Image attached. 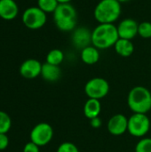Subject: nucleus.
<instances>
[{
  "instance_id": "obj_1",
  "label": "nucleus",
  "mask_w": 151,
  "mask_h": 152,
  "mask_svg": "<svg viewBox=\"0 0 151 152\" xmlns=\"http://www.w3.org/2000/svg\"><path fill=\"white\" fill-rule=\"evenodd\" d=\"M118 39L117 28L111 23H99L92 31V45L99 50L114 46Z\"/></svg>"
},
{
  "instance_id": "obj_2",
  "label": "nucleus",
  "mask_w": 151,
  "mask_h": 152,
  "mask_svg": "<svg viewBox=\"0 0 151 152\" xmlns=\"http://www.w3.org/2000/svg\"><path fill=\"white\" fill-rule=\"evenodd\" d=\"M53 14V21L58 29L70 32L77 28V12L71 4H60Z\"/></svg>"
},
{
  "instance_id": "obj_3",
  "label": "nucleus",
  "mask_w": 151,
  "mask_h": 152,
  "mask_svg": "<svg viewBox=\"0 0 151 152\" xmlns=\"http://www.w3.org/2000/svg\"><path fill=\"white\" fill-rule=\"evenodd\" d=\"M127 104L133 113L147 114L151 110V93L144 86L132 88L127 96Z\"/></svg>"
},
{
  "instance_id": "obj_4",
  "label": "nucleus",
  "mask_w": 151,
  "mask_h": 152,
  "mask_svg": "<svg viewBox=\"0 0 151 152\" xmlns=\"http://www.w3.org/2000/svg\"><path fill=\"white\" fill-rule=\"evenodd\" d=\"M121 12V4L117 0H100L94 8L93 15L99 23L114 24L119 19Z\"/></svg>"
},
{
  "instance_id": "obj_5",
  "label": "nucleus",
  "mask_w": 151,
  "mask_h": 152,
  "mask_svg": "<svg viewBox=\"0 0 151 152\" xmlns=\"http://www.w3.org/2000/svg\"><path fill=\"white\" fill-rule=\"evenodd\" d=\"M21 20L26 28L36 30L43 28L47 20V15L37 6L27 8L21 16Z\"/></svg>"
},
{
  "instance_id": "obj_6",
  "label": "nucleus",
  "mask_w": 151,
  "mask_h": 152,
  "mask_svg": "<svg viewBox=\"0 0 151 152\" xmlns=\"http://www.w3.org/2000/svg\"><path fill=\"white\" fill-rule=\"evenodd\" d=\"M150 129V120L147 114L133 113L128 118L127 132L134 137H144Z\"/></svg>"
},
{
  "instance_id": "obj_7",
  "label": "nucleus",
  "mask_w": 151,
  "mask_h": 152,
  "mask_svg": "<svg viewBox=\"0 0 151 152\" xmlns=\"http://www.w3.org/2000/svg\"><path fill=\"white\" fill-rule=\"evenodd\" d=\"M109 92V82L102 77H93L85 86V93L91 99L101 100L108 95Z\"/></svg>"
},
{
  "instance_id": "obj_8",
  "label": "nucleus",
  "mask_w": 151,
  "mask_h": 152,
  "mask_svg": "<svg viewBox=\"0 0 151 152\" xmlns=\"http://www.w3.org/2000/svg\"><path fill=\"white\" fill-rule=\"evenodd\" d=\"M30 142H34L39 147L47 145L53 137V129L51 125L47 123H39L36 125L29 134Z\"/></svg>"
},
{
  "instance_id": "obj_9",
  "label": "nucleus",
  "mask_w": 151,
  "mask_h": 152,
  "mask_svg": "<svg viewBox=\"0 0 151 152\" xmlns=\"http://www.w3.org/2000/svg\"><path fill=\"white\" fill-rule=\"evenodd\" d=\"M71 41L77 49L83 50L84 48L92 45V31L86 27H77L72 31Z\"/></svg>"
},
{
  "instance_id": "obj_10",
  "label": "nucleus",
  "mask_w": 151,
  "mask_h": 152,
  "mask_svg": "<svg viewBox=\"0 0 151 152\" xmlns=\"http://www.w3.org/2000/svg\"><path fill=\"white\" fill-rule=\"evenodd\" d=\"M138 27L139 23L133 19L127 18L122 20L118 26H117L119 38L132 40L138 35Z\"/></svg>"
},
{
  "instance_id": "obj_11",
  "label": "nucleus",
  "mask_w": 151,
  "mask_h": 152,
  "mask_svg": "<svg viewBox=\"0 0 151 152\" xmlns=\"http://www.w3.org/2000/svg\"><path fill=\"white\" fill-rule=\"evenodd\" d=\"M109 134L115 136H119L127 132L128 118L123 114H116L112 116L107 125Z\"/></svg>"
},
{
  "instance_id": "obj_12",
  "label": "nucleus",
  "mask_w": 151,
  "mask_h": 152,
  "mask_svg": "<svg viewBox=\"0 0 151 152\" xmlns=\"http://www.w3.org/2000/svg\"><path fill=\"white\" fill-rule=\"evenodd\" d=\"M42 63L36 59H28L24 61L20 67V74L27 79H33L41 75Z\"/></svg>"
},
{
  "instance_id": "obj_13",
  "label": "nucleus",
  "mask_w": 151,
  "mask_h": 152,
  "mask_svg": "<svg viewBox=\"0 0 151 152\" xmlns=\"http://www.w3.org/2000/svg\"><path fill=\"white\" fill-rule=\"evenodd\" d=\"M19 6L13 0H0V18L4 20H12L17 17Z\"/></svg>"
},
{
  "instance_id": "obj_14",
  "label": "nucleus",
  "mask_w": 151,
  "mask_h": 152,
  "mask_svg": "<svg viewBox=\"0 0 151 152\" xmlns=\"http://www.w3.org/2000/svg\"><path fill=\"white\" fill-rule=\"evenodd\" d=\"M40 76L47 82H56L61 76V70L59 66L45 62L42 65Z\"/></svg>"
},
{
  "instance_id": "obj_15",
  "label": "nucleus",
  "mask_w": 151,
  "mask_h": 152,
  "mask_svg": "<svg viewBox=\"0 0 151 152\" xmlns=\"http://www.w3.org/2000/svg\"><path fill=\"white\" fill-rule=\"evenodd\" d=\"M80 56L84 63L87 65H93L100 60V51L98 48L92 45L81 50Z\"/></svg>"
},
{
  "instance_id": "obj_16",
  "label": "nucleus",
  "mask_w": 151,
  "mask_h": 152,
  "mask_svg": "<svg viewBox=\"0 0 151 152\" xmlns=\"http://www.w3.org/2000/svg\"><path fill=\"white\" fill-rule=\"evenodd\" d=\"M84 114L88 119H93L100 116L101 111V104L100 100L89 98L84 105Z\"/></svg>"
},
{
  "instance_id": "obj_17",
  "label": "nucleus",
  "mask_w": 151,
  "mask_h": 152,
  "mask_svg": "<svg viewBox=\"0 0 151 152\" xmlns=\"http://www.w3.org/2000/svg\"><path fill=\"white\" fill-rule=\"evenodd\" d=\"M116 53L122 57H129L134 52V45L132 40L119 38L114 45Z\"/></svg>"
},
{
  "instance_id": "obj_18",
  "label": "nucleus",
  "mask_w": 151,
  "mask_h": 152,
  "mask_svg": "<svg viewBox=\"0 0 151 152\" xmlns=\"http://www.w3.org/2000/svg\"><path fill=\"white\" fill-rule=\"evenodd\" d=\"M64 60V53L60 49H53L46 55V62L59 66Z\"/></svg>"
},
{
  "instance_id": "obj_19",
  "label": "nucleus",
  "mask_w": 151,
  "mask_h": 152,
  "mask_svg": "<svg viewBox=\"0 0 151 152\" xmlns=\"http://www.w3.org/2000/svg\"><path fill=\"white\" fill-rule=\"evenodd\" d=\"M60 4L57 0H37V7H39L46 14L54 12Z\"/></svg>"
},
{
  "instance_id": "obj_20",
  "label": "nucleus",
  "mask_w": 151,
  "mask_h": 152,
  "mask_svg": "<svg viewBox=\"0 0 151 152\" xmlns=\"http://www.w3.org/2000/svg\"><path fill=\"white\" fill-rule=\"evenodd\" d=\"M12 126V119L9 115L0 110V134H7Z\"/></svg>"
},
{
  "instance_id": "obj_21",
  "label": "nucleus",
  "mask_w": 151,
  "mask_h": 152,
  "mask_svg": "<svg viewBox=\"0 0 151 152\" xmlns=\"http://www.w3.org/2000/svg\"><path fill=\"white\" fill-rule=\"evenodd\" d=\"M138 35L142 38H151V22L142 21L139 23Z\"/></svg>"
},
{
  "instance_id": "obj_22",
  "label": "nucleus",
  "mask_w": 151,
  "mask_h": 152,
  "mask_svg": "<svg viewBox=\"0 0 151 152\" xmlns=\"http://www.w3.org/2000/svg\"><path fill=\"white\" fill-rule=\"evenodd\" d=\"M135 152H151V138L141 139L135 146Z\"/></svg>"
},
{
  "instance_id": "obj_23",
  "label": "nucleus",
  "mask_w": 151,
  "mask_h": 152,
  "mask_svg": "<svg viewBox=\"0 0 151 152\" xmlns=\"http://www.w3.org/2000/svg\"><path fill=\"white\" fill-rule=\"evenodd\" d=\"M57 152H79V150L74 143L70 142H65L58 147Z\"/></svg>"
},
{
  "instance_id": "obj_24",
  "label": "nucleus",
  "mask_w": 151,
  "mask_h": 152,
  "mask_svg": "<svg viewBox=\"0 0 151 152\" xmlns=\"http://www.w3.org/2000/svg\"><path fill=\"white\" fill-rule=\"evenodd\" d=\"M23 152H39V146H37L32 142H29L24 146Z\"/></svg>"
},
{
  "instance_id": "obj_25",
  "label": "nucleus",
  "mask_w": 151,
  "mask_h": 152,
  "mask_svg": "<svg viewBox=\"0 0 151 152\" xmlns=\"http://www.w3.org/2000/svg\"><path fill=\"white\" fill-rule=\"evenodd\" d=\"M9 145V138L6 134H0V151L5 150Z\"/></svg>"
},
{
  "instance_id": "obj_26",
  "label": "nucleus",
  "mask_w": 151,
  "mask_h": 152,
  "mask_svg": "<svg viewBox=\"0 0 151 152\" xmlns=\"http://www.w3.org/2000/svg\"><path fill=\"white\" fill-rule=\"evenodd\" d=\"M101 119L97 117V118H94L93 119H90V125L93 128H99L101 126Z\"/></svg>"
},
{
  "instance_id": "obj_27",
  "label": "nucleus",
  "mask_w": 151,
  "mask_h": 152,
  "mask_svg": "<svg viewBox=\"0 0 151 152\" xmlns=\"http://www.w3.org/2000/svg\"><path fill=\"white\" fill-rule=\"evenodd\" d=\"M59 4H70L72 0H57Z\"/></svg>"
},
{
  "instance_id": "obj_28",
  "label": "nucleus",
  "mask_w": 151,
  "mask_h": 152,
  "mask_svg": "<svg viewBox=\"0 0 151 152\" xmlns=\"http://www.w3.org/2000/svg\"><path fill=\"white\" fill-rule=\"evenodd\" d=\"M120 4H122V3H126V2H128V1H130V0H117Z\"/></svg>"
},
{
  "instance_id": "obj_29",
  "label": "nucleus",
  "mask_w": 151,
  "mask_h": 152,
  "mask_svg": "<svg viewBox=\"0 0 151 152\" xmlns=\"http://www.w3.org/2000/svg\"><path fill=\"white\" fill-rule=\"evenodd\" d=\"M13 1H18V0H13Z\"/></svg>"
}]
</instances>
